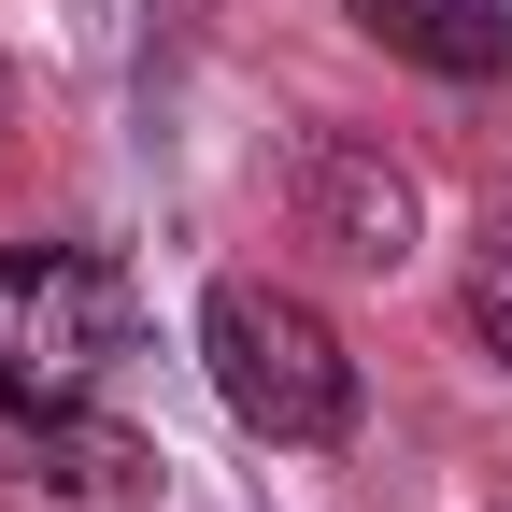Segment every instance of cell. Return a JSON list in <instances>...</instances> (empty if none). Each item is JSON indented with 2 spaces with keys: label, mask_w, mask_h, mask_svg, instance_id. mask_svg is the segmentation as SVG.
Listing matches in <instances>:
<instances>
[{
  "label": "cell",
  "mask_w": 512,
  "mask_h": 512,
  "mask_svg": "<svg viewBox=\"0 0 512 512\" xmlns=\"http://www.w3.org/2000/svg\"><path fill=\"white\" fill-rule=\"evenodd\" d=\"M342 15H356L384 57L441 72V86H498V72H512V0H342Z\"/></svg>",
  "instance_id": "5b68a950"
},
{
  "label": "cell",
  "mask_w": 512,
  "mask_h": 512,
  "mask_svg": "<svg viewBox=\"0 0 512 512\" xmlns=\"http://www.w3.org/2000/svg\"><path fill=\"white\" fill-rule=\"evenodd\" d=\"M299 228L342 256V271H399L413 256V171L356 143V128H313L299 143Z\"/></svg>",
  "instance_id": "277c9868"
},
{
  "label": "cell",
  "mask_w": 512,
  "mask_h": 512,
  "mask_svg": "<svg viewBox=\"0 0 512 512\" xmlns=\"http://www.w3.org/2000/svg\"><path fill=\"white\" fill-rule=\"evenodd\" d=\"M200 370H214V399H228L256 441H342V427H356V356H342V328H328L299 285L228 271V285L200 299Z\"/></svg>",
  "instance_id": "6da1fadb"
},
{
  "label": "cell",
  "mask_w": 512,
  "mask_h": 512,
  "mask_svg": "<svg viewBox=\"0 0 512 512\" xmlns=\"http://www.w3.org/2000/svg\"><path fill=\"white\" fill-rule=\"evenodd\" d=\"M456 299H470V328H484V342H498V370H512V214H484V228H470V285H456Z\"/></svg>",
  "instance_id": "8992f818"
},
{
  "label": "cell",
  "mask_w": 512,
  "mask_h": 512,
  "mask_svg": "<svg viewBox=\"0 0 512 512\" xmlns=\"http://www.w3.org/2000/svg\"><path fill=\"white\" fill-rule=\"evenodd\" d=\"M157 441L114 413H15L0 427V512H157Z\"/></svg>",
  "instance_id": "3957f363"
},
{
  "label": "cell",
  "mask_w": 512,
  "mask_h": 512,
  "mask_svg": "<svg viewBox=\"0 0 512 512\" xmlns=\"http://www.w3.org/2000/svg\"><path fill=\"white\" fill-rule=\"evenodd\" d=\"M0 128H15V86H0Z\"/></svg>",
  "instance_id": "52a82bcc"
},
{
  "label": "cell",
  "mask_w": 512,
  "mask_h": 512,
  "mask_svg": "<svg viewBox=\"0 0 512 512\" xmlns=\"http://www.w3.org/2000/svg\"><path fill=\"white\" fill-rule=\"evenodd\" d=\"M114 328H128V299L86 242H0V427L72 413L114 356Z\"/></svg>",
  "instance_id": "7a4b0ae2"
}]
</instances>
